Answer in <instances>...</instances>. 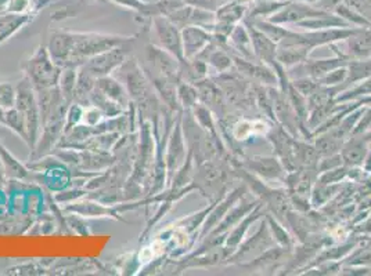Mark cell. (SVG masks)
Segmentation results:
<instances>
[{"instance_id": "6", "label": "cell", "mask_w": 371, "mask_h": 276, "mask_svg": "<svg viewBox=\"0 0 371 276\" xmlns=\"http://www.w3.org/2000/svg\"><path fill=\"white\" fill-rule=\"evenodd\" d=\"M276 246V242L271 236V232L267 227L265 217L261 219V226L251 236H245V239L238 244V247L233 251V254L227 260V265H240L248 263L270 247Z\"/></svg>"}, {"instance_id": "33", "label": "cell", "mask_w": 371, "mask_h": 276, "mask_svg": "<svg viewBox=\"0 0 371 276\" xmlns=\"http://www.w3.org/2000/svg\"><path fill=\"white\" fill-rule=\"evenodd\" d=\"M76 78H78V68L74 67H67L61 69L60 79H58V89L64 98L69 101L71 104L74 102V92L76 86Z\"/></svg>"}, {"instance_id": "8", "label": "cell", "mask_w": 371, "mask_h": 276, "mask_svg": "<svg viewBox=\"0 0 371 276\" xmlns=\"http://www.w3.org/2000/svg\"><path fill=\"white\" fill-rule=\"evenodd\" d=\"M187 155H189V148H187V142H186L184 133H183L182 113H180L177 119L175 120L172 130L165 142L163 156H165V165H166V172H168V183H170L175 173L184 163Z\"/></svg>"}, {"instance_id": "31", "label": "cell", "mask_w": 371, "mask_h": 276, "mask_svg": "<svg viewBox=\"0 0 371 276\" xmlns=\"http://www.w3.org/2000/svg\"><path fill=\"white\" fill-rule=\"evenodd\" d=\"M89 105H93L97 109H100L103 112V115L106 116V119L115 118V116H118V115L125 112V109L118 102H115L111 98H108L106 94L100 92L97 88H95V90L92 92L90 97H89Z\"/></svg>"}, {"instance_id": "4", "label": "cell", "mask_w": 371, "mask_h": 276, "mask_svg": "<svg viewBox=\"0 0 371 276\" xmlns=\"http://www.w3.org/2000/svg\"><path fill=\"white\" fill-rule=\"evenodd\" d=\"M25 76L36 90L49 89L58 85L61 69L52 58L48 47L39 46L25 65Z\"/></svg>"}, {"instance_id": "38", "label": "cell", "mask_w": 371, "mask_h": 276, "mask_svg": "<svg viewBox=\"0 0 371 276\" xmlns=\"http://www.w3.org/2000/svg\"><path fill=\"white\" fill-rule=\"evenodd\" d=\"M291 85L294 86V89L297 92H301L306 98L311 94L316 92L318 86H320L318 81L313 79V78H309V76H301V78H297V79H291Z\"/></svg>"}, {"instance_id": "32", "label": "cell", "mask_w": 371, "mask_h": 276, "mask_svg": "<svg viewBox=\"0 0 371 276\" xmlns=\"http://www.w3.org/2000/svg\"><path fill=\"white\" fill-rule=\"evenodd\" d=\"M6 127L10 129L14 134H17L27 145H29L28 126H27L25 116L15 106L6 111Z\"/></svg>"}, {"instance_id": "44", "label": "cell", "mask_w": 371, "mask_h": 276, "mask_svg": "<svg viewBox=\"0 0 371 276\" xmlns=\"http://www.w3.org/2000/svg\"><path fill=\"white\" fill-rule=\"evenodd\" d=\"M0 126L6 127V109L0 106Z\"/></svg>"}, {"instance_id": "30", "label": "cell", "mask_w": 371, "mask_h": 276, "mask_svg": "<svg viewBox=\"0 0 371 276\" xmlns=\"http://www.w3.org/2000/svg\"><path fill=\"white\" fill-rule=\"evenodd\" d=\"M0 159L4 167V173L8 179L24 180L29 176V170L22 163H20V160H17L1 144H0Z\"/></svg>"}, {"instance_id": "14", "label": "cell", "mask_w": 371, "mask_h": 276, "mask_svg": "<svg viewBox=\"0 0 371 276\" xmlns=\"http://www.w3.org/2000/svg\"><path fill=\"white\" fill-rule=\"evenodd\" d=\"M323 13H325V10L315 7L311 3H306L302 0H292V1L285 3L280 10H277L267 20L274 24H280V25H290V24H298L306 18L316 17Z\"/></svg>"}, {"instance_id": "19", "label": "cell", "mask_w": 371, "mask_h": 276, "mask_svg": "<svg viewBox=\"0 0 371 276\" xmlns=\"http://www.w3.org/2000/svg\"><path fill=\"white\" fill-rule=\"evenodd\" d=\"M266 210L265 207L262 205L257 206L247 217H244L236 227H233L231 230L227 232V236H226V242H224V246H227L231 251H234L238 244L245 239L247 233L250 228L257 223L261 219L265 217ZM233 254V253H231Z\"/></svg>"}, {"instance_id": "36", "label": "cell", "mask_w": 371, "mask_h": 276, "mask_svg": "<svg viewBox=\"0 0 371 276\" xmlns=\"http://www.w3.org/2000/svg\"><path fill=\"white\" fill-rule=\"evenodd\" d=\"M346 76H348L346 65H342V67L332 69L330 74H327L323 79L318 81V83L323 86H327V88H338L342 92Z\"/></svg>"}, {"instance_id": "21", "label": "cell", "mask_w": 371, "mask_h": 276, "mask_svg": "<svg viewBox=\"0 0 371 276\" xmlns=\"http://www.w3.org/2000/svg\"><path fill=\"white\" fill-rule=\"evenodd\" d=\"M295 25L304 31H324V29H331V28H355V27H351L339 15L331 11H325L316 17L306 18Z\"/></svg>"}, {"instance_id": "2", "label": "cell", "mask_w": 371, "mask_h": 276, "mask_svg": "<svg viewBox=\"0 0 371 276\" xmlns=\"http://www.w3.org/2000/svg\"><path fill=\"white\" fill-rule=\"evenodd\" d=\"M135 38H125L116 35H103V34H72L69 32V57L67 67L79 68L89 58L111 50L114 47L121 46L129 42H133Z\"/></svg>"}, {"instance_id": "17", "label": "cell", "mask_w": 371, "mask_h": 276, "mask_svg": "<svg viewBox=\"0 0 371 276\" xmlns=\"http://www.w3.org/2000/svg\"><path fill=\"white\" fill-rule=\"evenodd\" d=\"M213 41L211 31L198 27V25H187L182 28V42L184 60H190L197 57L205 47Z\"/></svg>"}, {"instance_id": "5", "label": "cell", "mask_w": 371, "mask_h": 276, "mask_svg": "<svg viewBox=\"0 0 371 276\" xmlns=\"http://www.w3.org/2000/svg\"><path fill=\"white\" fill-rule=\"evenodd\" d=\"M230 163L234 166H240L254 174L255 177L261 179L267 184H277L284 186V179L287 170L284 169L283 163L276 155H244L240 159H234L230 156Z\"/></svg>"}, {"instance_id": "23", "label": "cell", "mask_w": 371, "mask_h": 276, "mask_svg": "<svg viewBox=\"0 0 371 276\" xmlns=\"http://www.w3.org/2000/svg\"><path fill=\"white\" fill-rule=\"evenodd\" d=\"M318 159L320 155L312 139H295V162L298 169H316Z\"/></svg>"}, {"instance_id": "28", "label": "cell", "mask_w": 371, "mask_h": 276, "mask_svg": "<svg viewBox=\"0 0 371 276\" xmlns=\"http://www.w3.org/2000/svg\"><path fill=\"white\" fill-rule=\"evenodd\" d=\"M265 220L277 246L287 247V249H292L295 246L297 240H295L294 235L291 233V230H288V227L285 224H283L281 221H278L277 219H274L269 213H266Z\"/></svg>"}, {"instance_id": "25", "label": "cell", "mask_w": 371, "mask_h": 276, "mask_svg": "<svg viewBox=\"0 0 371 276\" xmlns=\"http://www.w3.org/2000/svg\"><path fill=\"white\" fill-rule=\"evenodd\" d=\"M345 183H342V184H323V183L316 181V184L312 189V193H311L312 207L320 210L324 206H327L331 200H334L338 196V193L342 191Z\"/></svg>"}, {"instance_id": "20", "label": "cell", "mask_w": 371, "mask_h": 276, "mask_svg": "<svg viewBox=\"0 0 371 276\" xmlns=\"http://www.w3.org/2000/svg\"><path fill=\"white\" fill-rule=\"evenodd\" d=\"M346 64L348 61L339 55H334L331 58H318V60H313L309 57L305 62H302L298 67H301L302 71L305 72L304 76H309V78L320 81L327 74H330L332 69L346 65Z\"/></svg>"}, {"instance_id": "26", "label": "cell", "mask_w": 371, "mask_h": 276, "mask_svg": "<svg viewBox=\"0 0 371 276\" xmlns=\"http://www.w3.org/2000/svg\"><path fill=\"white\" fill-rule=\"evenodd\" d=\"M312 142L316 146L318 155L321 158V156L339 153L345 139L339 137L334 130H327V132H324L321 134L312 137Z\"/></svg>"}, {"instance_id": "15", "label": "cell", "mask_w": 371, "mask_h": 276, "mask_svg": "<svg viewBox=\"0 0 371 276\" xmlns=\"http://www.w3.org/2000/svg\"><path fill=\"white\" fill-rule=\"evenodd\" d=\"M370 145L371 133L369 132L346 138L339 152L344 165L348 167H362Z\"/></svg>"}, {"instance_id": "3", "label": "cell", "mask_w": 371, "mask_h": 276, "mask_svg": "<svg viewBox=\"0 0 371 276\" xmlns=\"http://www.w3.org/2000/svg\"><path fill=\"white\" fill-rule=\"evenodd\" d=\"M17 97H15V108L22 112L28 126L29 136V149L32 151L39 139L42 132V119L39 111V102L36 89L31 83V81L24 75V78L15 85Z\"/></svg>"}, {"instance_id": "10", "label": "cell", "mask_w": 371, "mask_h": 276, "mask_svg": "<svg viewBox=\"0 0 371 276\" xmlns=\"http://www.w3.org/2000/svg\"><path fill=\"white\" fill-rule=\"evenodd\" d=\"M132 43V42H129ZM121 45V46L114 47L111 50H107L104 53H100L82 65L89 74H92L95 78H103V76H109L112 75L128 58L129 51H128V45Z\"/></svg>"}, {"instance_id": "41", "label": "cell", "mask_w": 371, "mask_h": 276, "mask_svg": "<svg viewBox=\"0 0 371 276\" xmlns=\"http://www.w3.org/2000/svg\"><path fill=\"white\" fill-rule=\"evenodd\" d=\"M344 165V160L341 158V153H334V155H328V156H321L318 159V173H323V172H328V170H332V169H337L339 166Z\"/></svg>"}, {"instance_id": "42", "label": "cell", "mask_w": 371, "mask_h": 276, "mask_svg": "<svg viewBox=\"0 0 371 276\" xmlns=\"http://www.w3.org/2000/svg\"><path fill=\"white\" fill-rule=\"evenodd\" d=\"M370 274V267H363V265L342 264V270H341V275L365 276Z\"/></svg>"}, {"instance_id": "29", "label": "cell", "mask_w": 371, "mask_h": 276, "mask_svg": "<svg viewBox=\"0 0 371 276\" xmlns=\"http://www.w3.org/2000/svg\"><path fill=\"white\" fill-rule=\"evenodd\" d=\"M348 76L344 85V90L352 88L353 85L367 79L371 76V58L365 60H351L346 64Z\"/></svg>"}, {"instance_id": "37", "label": "cell", "mask_w": 371, "mask_h": 276, "mask_svg": "<svg viewBox=\"0 0 371 276\" xmlns=\"http://www.w3.org/2000/svg\"><path fill=\"white\" fill-rule=\"evenodd\" d=\"M348 170L349 167L342 165L337 169L318 173V181L323 184H342L348 181Z\"/></svg>"}, {"instance_id": "1", "label": "cell", "mask_w": 371, "mask_h": 276, "mask_svg": "<svg viewBox=\"0 0 371 276\" xmlns=\"http://www.w3.org/2000/svg\"><path fill=\"white\" fill-rule=\"evenodd\" d=\"M231 180H236V177L229 155L226 159L210 160L196 166L193 185L210 202H215L227 193Z\"/></svg>"}, {"instance_id": "7", "label": "cell", "mask_w": 371, "mask_h": 276, "mask_svg": "<svg viewBox=\"0 0 371 276\" xmlns=\"http://www.w3.org/2000/svg\"><path fill=\"white\" fill-rule=\"evenodd\" d=\"M294 249V247H292ZM292 249L273 246L257 258L237 265L245 274L254 275H281L287 263L291 258Z\"/></svg>"}, {"instance_id": "39", "label": "cell", "mask_w": 371, "mask_h": 276, "mask_svg": "<svg viewBox=\"0 0 371 276\" xmlns=\"http://www.w3.org/2000/svg\"><path fill=\"white\" fill-rule=\"evenodd\" d=\"M104 119H106V116L103 115V112L100 109H97L93 105H86L83 108L81 123L85 126H89V127H96L100 123H103Z\"/></svg>"}, {"instance_id": "40", "label": "cell", "mask_w": 371, "mask_h": 276, "mask_svg": "<svg viewBox=\"0 0 371 276\" xmlns=\"http://www.w3.org/2000/svg\"><path fill=\"white\" fill-rule=\"evenodd\" d=\"M17 90L15 86L7 82H0V106L3 109H10L15 106Z\"/></svg>"}, {"instance_id": "35", "label": "cell", "mask_w": 371, "mask_h": 276, "mask_svg": "<svg viewBox=\"0 0 371 276\" xmlns=\"http://www.w3.org/2000/svg\"><path fill=\"white\" fill-rule=\"evenodd\" d=\"M342 264H344L342 261H332V260L320 261V263L313 264L312 267H309L308 270H305L301 275H341Z\"/></svg>"}, {"instance_id": "22", "label": "cell", "mask_w": 371, "mask_h": 276, "mask_svg": "<svg viewBox=\"0 0 371 276\" xmlns=\"http://www.w3.org/2000/svg\"><path fill=\"white\" fill-rule=\"evenodd\" d=\"M96 88L100 92H104L108 98H111L112 101L118 102L125 111L128 109L129 104L132 102L129 94L126 92L125 86L114 76H103V78H97L96 81Z\"/></svg>"}, {"instance_id": "34", "label": "cell", "mask_w": 371, "mask_h": 276, "mask_svg": "<svg viewBox=\"0 0 371 276\" xmlns=\"http://www.w3.org/2000/svg\"><path fill=\"white\" fill-rule=\"evenodd\" d=\"M176 94H177V101H179L183 111H190L200 101L198 99V90H197L196 85L186 82V81L177 82Z\"/></svg>"}, {"instance_id": "43", "label": "cell", "mask_w": 371, "mask_h": 276, "mask_svg": "<svg viewBox=\"0 0 371 276\" xmlns=\"http://www.w3.org/2000/svg\"><path fill=\"white\" fill-rule=\"evenodd\" d=\"M362 169H363L365 173L371 174V145L370 148H369V151H367V153H366V156H365V160H363Z\"/></svg>"}, {"instance_id": "27", "label": "cell", "mask_w": 371, "mask_h": 276, "mask_svg": "<svg viewBox=\"0 0 371 276\" xmlns=\"http://www.w3.org/2000/svg\"><path fill=\"white\" fill-rule=\"evenodd\" d=\"M194 120L198 123V126L201 129H204L208 133H213L216 136H220L219 132V120L216 118V115L213 113V111L204 105L203 102H197L191 109H190Z\"/></svg>"}, {"instance_id": "16", "label": "cell", "mask_w": 371, "mask_h": 276, "mask_svg": "<svg viewBox=\"0 0 371 276\" xmlns=\"http://www.w3.org/2000/svg\"><path fill=\"white\" fill-rule=\"evenodd\" d=\"M244 22L250 31L252 51H254L255 58L259 62L266 64L274 69V67L277 64L276 55H277V46L278 45L274 41H271L262 31H259L254 24H251L248 20H244Z\"/></svg>"}, {"instance_id": "13", "label": "cell", "mask_w": 371, "mask_h": 276, "mask_svg": "<svg viewBox=\"0 0 371 276\" xmlns=\"http://www.w3.org/2000/svg\"><path fill=\"white\" fill-rule=\"evenodd\" d=\"M240 183V181H238ZM248 188L243 183H240V185L234 186V188H230L227 191V193L220 198L219 200H216V203L213 205L208 217L205 219L203 227H201V230H200V237L203 239L204 236H207L210 232H213L216 226L224 219V216L230 212V209L245 195L248 193Z\"/></svg>"}, {"instance_id": "11", "label": "cell", "mask_w": 371, "mask_h": 276, "mask_svg": "<svg viewBox=\"0 0 371 276\" xmlns=\"http://www.w3.org/2000/svg\"><path fill=\"white\" fill-rule=\"evenodd\" d=\"M330 47L346 61L371 58V28H358L349 38Z\"/></svg>"}, {"instance_id": "12", "label": "cell", "mask_w": 371, "mask_h": 276, "mask_svg": "<svg viewBox=\"0 0 371 276\" xmlns=\"http://www.w3.org/2000/svg\"><path fill=\"white\" fill-rule=\"evenodd\" d=\"M266 139L270 142L274 155L280 159L287 172L297 170L295 162V139L284 127L280 125H273Z\"/></svg>"}, {"instance_id": "18", "label": "cell", "mask_w": 371, "mask_h": 276, "mask_svg": "<svg viewBox=\"0 0 371 276\" xmlns=\"http://www.w3.org/2000/svg\"><path fill=\"white\" fill-rule=\"evenodd\" d=\"M318 177V172L316 169H297L292 172H287L284 179V188L288 191V193H297L311 198Z\"/></svg>"}, {"instance_id": "9", "label": "cell", "mask_w": 371, "mask_h": 276, "mask_svg": "<svg viewBox=\"0 0 371 276\" xmlns=\"http://www.w3.org/2000/svg\"><path fill=\"white\" fill-rule=\"evenodd\" d=\"M151 27L157 39L156 45L176 57L180 62H183L184 53L182 42V29L176 24H173L166 15H154Z\"/></svg>"}, {"instance_id": "45", "label": "cell", "mask_w": 371, "mask_h": 276, "mask_svg": "<svg viewBox=\"0 0 371 276\" xmlns=\"http://www.w3.org/2000/svg\"><path fill=\"white\" fill-rule=\"evenodd\" d=\"M4 177H7V176L4 173V167H3V163H1V159H0V188L4 185Z\"/></svg>"}, {"instance_id": "24", "label": "cell", "mask_w": 371, "mask_h": 276, "mask_svg": "<svg viewBox=\"0 0 371 276\" xmlns=\"http://www.w3.org/2000/svg\"><path fill=\"white\" fill-rule=\"evenodd\" d=\"M96 81L92 74H89L85 68H78V78H76V86L74 92V102H78L83 106L89 105V97L96 88Z\"/></svg>"}]
</instances>
